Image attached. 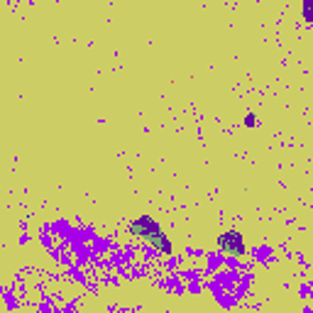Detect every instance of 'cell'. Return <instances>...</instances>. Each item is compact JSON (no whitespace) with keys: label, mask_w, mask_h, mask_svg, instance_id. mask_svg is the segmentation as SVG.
I'll list each match as a JSON object with an SVG mask.
<instances>
[{"label":"cell","mask_w":313,"mask_h":313,"mask_svg":"<svg viewBox=\"0 0 313 313\" xmlns=\"http://www.w3.org/2000/svg\"><path fill=\"white\" fill-rule=\"evenodd\" d=\"M257 125V118H255V113H247L245 115V127H255Z\"/></svg>","instance_id":"4"},{"label":"cell","mask_w":313,"mask_h":313,"mask_svg":"<svg viewBox=\"0 0 313 313\" xmlns=\"http://www.w3.org/2000/svg\"><path fill=\"white\" fill-rule=\"evenodd\" d=\"M218 250L223 252V255H228V257H242V255L247 252L245 237H242L237 230L223 232V235L218 237Z\"/></svg>","instance_id":"2"},{"label":"cell","mask_w":313,"mask_h":313,"mask_svg":"<svg viewBox=\"0 0 313 313\" xmlns=\"http://www.w3.org/2000/svg\"><path fill=\"white\" fill-rule=\"evenodd\" d=\"M301 15H303V20H306V22H313V0H303Z\"/></svg>","instance_id":"3"},{"label":"cell","mask_w":313,"mask_h":313,"mask_svg":"<svg viewBox=\"0 0 313 313\" xmlns=\"http://www.w3.org/2000/svg\"><path fill=\"white\" fill-rule=\"evenodd\" d=\"M127 232L135 235V237H140V240H145V242L152 245L157 252L171 255V242H169L166 232L162 230V225L152 218V216H140V218H135L132 223H130Z\"/></svg>","instance_id":"1"}]
</instances>
